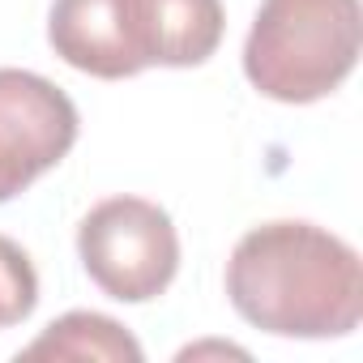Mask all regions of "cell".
I'll list each match as a JSON object with an SVG mask.
<instances>
[{
    "instance_id": "8992f818",
    "label": "cell",
    "mask_w": 363,
    "mask_h": 363,
    "mask_svg": "<svg viewBox=\"0 0 363 363\" xmlns=\"http://www.w3.org/2000/svg\"><path fill=\"white\" fill-rule=\"evenodd\" d=\"M48 39L65 65L90 77L120 82L141 73L124 26V0H56Z\"/></svg>"
},
{
    "instance_id": "5b68a950",
    "label": "cell",
    "mask_w": 363,
    "mask_h": 363,
    "mask_svg": "<svg viewBox=\"0 0 363 363\" xmlns=\"http://www.w3.org/2000/svg\"><path fill=\"white\" fill-rule=\"evenodd\" d=\"M124 26L141 69L206 65L223 43V0H124Z\"/></svg>"
},
{
    "instance_id": "3957f363",
    "label": "cell",
    "mask_w": 363,
    "mask_h": 363,
    "mask_svg": "<svg viewBox=\"0 0 363 363\" xmlns=\"http://www.w3.org/2000/svg\"><path fill=\"white\" fill-rule=\"evenodd\" d=\"M77 252L94 286L120 303L158 299L179 269V235L154 201H99L77 227Z\"/></svg>"
},
{
    "instance_id": "6da1fadb",
    "label": "cell",
    "mask_w": 363,
    "mask_h": 363,
    "mask_svg": "<svg viewBox=\"0 0 363 363\" xmlns=\"http://www.w3.org/2000/svg\"><path fill=\"white\" fill-rule=\"evenodd\" d=\"M235 312L278 337H342L363 316L359 252L312 223L252 227L227 261Z\"/></svg>"
},
{
    "instance_id": "ba28073f",
    "label": "cell",
    "mask_w": 363,
    "mask_h": 363,
    "mask_svg": "<svg viewBox=\"0 0 363 363\" xmlns=\"http://www.w3.org/2000/svg\"><path fill=\"white\" fill-rule=\"evenodd\" d=\"M39 303V274L22 244L0 235V329L22 325Z\"/></svg>"
},
{
    "instance_id": "277c9868",
    "label": "cell",
    "mask_w": 363,
    "mask_h": 363,
    "mask_svg": "<svg viewBox=\"0 0 363 363\" xmlns=\"http://www.w3.org/2000/svg\"><path fill=\"white\" fill-rule=\"evenodd\" d=\"M77 141L73 99L39 73L0 69V201L26 193Z\"/></svg>"
},
{
    "instance_id": "7a4b0ae2",
    "label": "cell",
    "mask_w": 363,
    "mask_h": 363,
    "mask_svg": "<svg viewBox=\"0 0 363 363\" xmlns=\"http://www.w3.org/2000/svg\"><path fill=\"white\" fill-rule=\"evenodd\" d=\"M359 43V0H265L244 43V73L265 99L316 103L350 77Z\"/></svg>"
},
{
    "instance_id": "52a82bcc",
    "label": "cell",
    "mask_w": 363,
    "mask_h": 363,
    "mask_svg": "<svg viewBox=\"0 0 363 363\" xmlns=\"http://www.w3.org/2000/svg\"><path fill=\"white\" fill-rule=\"evenodd\" d=\"M18 359H103V363H141V346L124 325L99 312H69L52 320Z\"/></svg>"
}]
</instances>
